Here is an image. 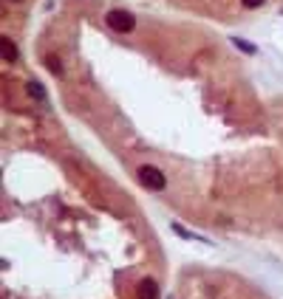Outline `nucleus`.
Segmentation results:
<instances>
[{
    "label": "nucleus",
    "instance_id": "nucleus-1",
    "mask_svg": "<svg viewBox=\"0 0 283 299\" xmlns=\"http://www.w3.org/2000/svg\"><path fill=\"white\" fill-rule=\"evenodd\" d=\"M139 181L147 186V189H156V192L164 189V184H167L164 175H161V169H156V167H139Z\"/></svg>",
    "mask_w": 283,
    "mask_h": 299
},
{
    "label": "nucleus",
    "instance_id": "nucleus-2",
    "mask_svg": "<svg viewBox=\"0 0 283 299\" xmlns=\"http://www.w3.org/2000/svg\"><path fill=\"white\" fill-rule=\"evenodd\" d=\"M108 26L114 28V31H122V34H131L133 31V17L128 11H108Z\"/></svg>",
    "mask_w": 283,
    "mask_h": 299
},
{
    "label": "nucleus",
    "instance_id": "nucleus-3",
    "mask_svg": "<svg viewBox=\"0 0 283 299\" xmlns=\"http://www.w3.org/2000/svg\"><path fill=\"white\" fill-rule=\"evenodd\" d=\"M139 299H159V285L153 280H144L139 285Z\"/></svg>",
    "mask_w": 283,
    "mask_h": 299
},
{
    "label": "nucleus",
    "instance_id": "nucleus-4",
    "mask_svg": "<svg viewBox=\"0 0 283 299\" xmlns=\"http://www.w3.org/2000/svg\"><path fill=\"white\" fill-rule=\"evenodd\" d=\"M0 45H3V54H6V60H9V62L17 60V51H14V45H11L9 37H3V40H0Z\"/></svg>",
    "mask_w": 283,
    "mask_h": 299
},
{
    "label": "nucleus",
    "instance_id": "nucleus-5",
    "mask_svg": "<svg viewBox=\"0 0 283 299\" xmlns=\"http://www.w3.org/2000/svg\"><path fill=\"white\" fill-rule=\"evenodd\" d=\"M28 90H31V93H34L37 99H45V93H43V88H40V85H37V82H28Z\"/></svg>",
    "mask_w": 283,
    "mask_h": 299
},
{
    "label": "nucleus",
    "instance_id": "nucleus-6",
    "mask_svg": "<svg viewBox=\"0 0 283 299\" xmlns=\"http://www.w3.org/2000/svg\"><path fill=\"white\" fill-rule=\"evenodd\" d=\"M48 68H51L54 74H60V71H62V68H60V62H57V57H48Z\"/></svg>",
    "mask_w": 283,
    "mask_h": 299
},
{
    "label": "nucleus",
    "instance_id": "nucleus-7",
    "mask_svg": "<svg viewBox=\"0 0 283 299\" xmlns=\"http://www.w3.org/2000/svg\"><path fill=\"white\" fill-rule=\"evenodd\" d=\"M244 6H249V9H258V6H264V0H244Z\"/></svg>",
    "mask_w": 283,
    "mask_h": 299
}]
</instances>
